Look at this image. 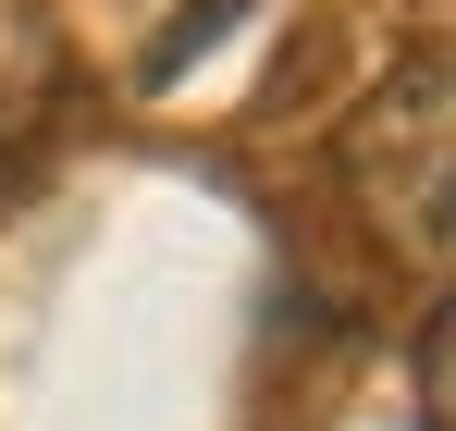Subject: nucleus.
<instances>
[{"mask_svg": "<svg viewBox=\"0 0 456 431\" xmlns=\"http://www.w3.org/2000/svg\"><path fill=\"white\" fill-rule=\"evenodd\" d=\"M333 173L370 222V247L395 272H444L456 284V37L407 50L370 99L346 111Z\"/></svg>", "mask_w": 456, "mask_h": 431, "instance_id": "nucleus-1", "label": "nucleus"}, {"mask_svg": "<svg viewBox=\"0 0 456 431\" xmlns=\"http://www.w3.org/2000/svg\"><path fill=\"white\" fill-rule=\"evenodd\" d=\"M50 99H62V37H50V12L0 0V148L37 136V124H50Z\"/></svg>", "mask_w": 456, "mask_h": 431, "instance_id": "nucleus-2", "label": "nucleus"}, {"mask_svg": "<svg viewBox=\"0 0 456 431\" xmlns=\"http://www.w3.org/2000/svg\"><path fill=\"white\" fill-rule=\"evenodd\" d=\"M234 12H259V0H185V12H173V25H160L149 50H136V86H173V74L198 62V50H210V37H223Z\"/></svg>", "mask_w": 456, "mask_h": 431, "instance_id": "nucleus-3", "label": "nucleus"}, {"mask_svg": "<svg viewBox=\"0 0 456 431\" xmlns=\"http://www.w3.org/2000/svg\"><path fill=\"white\" fill-rule=\"evenodd\" d=\"M419 431H456V284L419 321Z\"/></svg>", "mask_w": 456, "mask_h": 431, "instance_id": "nucleus-4", "label": "nucleus"}]
</instances>
